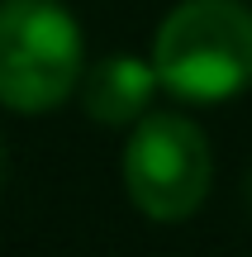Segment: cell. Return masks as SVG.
<instances>
[{
	"mask_svg": "<svg viewBox=\"0 0 252 257\" xmlns=\"http://www.w3.org/2000/svg\"><path fill=\"white\" fill-rule=\"evenodd\" d=\"M214 186V153L186 114H143L124 143V191L133 210L176 224L205 205Z\"/></svg>",
	"mask_w": 252,
	"mask_h": 257,
	"instance_id": "cell-3",
	"label": "cell"
},
{
	"mask_svg": "<svg viewBox=\"0 0 252 257\" xmlns=\"http://www.w3.org/2000/svg\"><path fill=\"white\" fill-rule=\"evenodd\" d=\"M0 181H5V138H0Z\"/></svg>",
	"mask_w": 252,
	"mask_h": 257,
	"instance_id": "cell-5",
	"label": "cell"
},
{
	"mask_svg": "<svg viewBox=\"0 0 252 257\" xmlns=\"http://www.w3.org/2000/svg\"><path fill=\"white\" fill-rule=\"evenodd\" d=\"M157 86L162 81H157V67L152 62L114 53L81 76V110H86V119H95L105 128H133L148 114Z\"/></svg>",
	"mask_w": 252,
	"mask_h": 257,
	"instance_id": "cell-4",
	"label": "cell"
},
{
	"mask_svg": "<svg viewBox=\"0 0 252 257\" xmlns=\"http://www.w3.org/2000/svg\"><path fill=\"white\" fill-rule=\"evenodd\" d=\"M162 91L190 105H219L252 86V5L181 0L152 34Z\"/></svg>",
	"mask_w": 252,
	"mask_h": 257,
	"instance_id": "cell-1",
	"label": "cell"
},
{
	"mask_svg": "<svg viewBox=\"0 0 252 257\" xmlns=\"http://www.w3.org/2000/svg\"><path fill=\"white\" fill-rule=\"evenodd\" d=\"M81 24L62 0L0 5V105L15 114H48L81 86Z\"/></svg>",
	"mask_w": 252,
	"mask_h": 257,
	"instance_id": "cell-2",
	"label": "cell"
}]
</instances>
